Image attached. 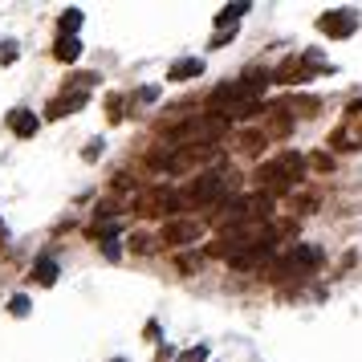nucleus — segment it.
<instances>
[{
    "label": "nucleus",
    "mask_w": 362,
    "mask_h": 362,
    "mask_svg": "<svg viewBox=\"0 0 362 362\" xmlns=\"http://www.w3.org/2000/svg\"><path fill=\"white\" fill-rule=\"evenodd\" d=\"M240 187V175L232 171V167H220V171H204L196 180L187 183L180 192V208L183 204H199V208H212V204H224Z\"/></svg>",
    "instance_id": "f257e3e1"
},
{
    "label": "nucleus",
    "mask_w": 362,
    "mask_h": 362,
    "mask_svg": "<svg viewBox=\"0 0 362 362\" xmlns=\"http://www.w3.org/2000/svg\"><path fill=\"white\" fill-rule=\"evenodd\" d=\"M301 171H305V159H301L297 151H285V155H277V159L261 163L257 183L264 187V196H281V192H289V187L301 180Z\"/></svg>",
    "instance_id": "f03ea898"
},
{
    "label": "nucleus",
    "mask_w": 362,
    "mask_h": 362,
    "mask_svg": "<svg viewBox=\"0 0 362 362\" xmlns=\"http://www.w3.org/2000/svg\"><path fill=\"white\" fill-rule=\"evenodd\" d=\"M317 264H322V248L293 245L281 261H273V273H277V277H310Z\"/></svg>",
    "instance_id": "7ed1b4c3"
},
{
    "label": "nucleus",
    "mask_w": 362,
    "mask_h": 362,
    "mask_svg": "<svg viewBox=\"0 0 362 362\" xmlns=\"http://www.w3.org/2000/svg\"><path fill=\"white\" fill-rule=\"evenodd\" d=\"M180 208V192H163V187H151L134 199V212L139 216H167Z\"/></svg>",
    "instance_id": "20e7f679"
},
{
    "label": "nucleus",
    "mask_w": 362,
    "mask_h": 362,
    "mask_svg": "<svg viewBox=\"0 0 362 362\" xmlns=\"http://www.w3.org/2000/svg\"><path fill=\"white\" fill-rule=\"evenodd\" d=\"M317 29L326 37H350L358 29V13H354V8H329V13L317 17Z\"/></svg>",
    "instance_id": "39448f33"
},
{
    "label": "nucleus",
    "mask_w": 362,
    "mask_h": 362,
    "mask_svg": "<svg viewBox=\"0 0 362 362\" xmlns=\"http://www.w3.org/2000/svg\"><path fill=\"white\" fill-rule=\"evenodd\" d=\"M199 236H204L199 220H171V224H163V245H196Z\"/></svg>",
    "instance_id": "423d86ee"
},
{
    "label": "nucleus",
    "mask_w": 362,
    "mask_h": 362,
    "mask_svg": "<svg viewBox=\"0 0 362 362\" xmlns=\"http://www.w3.org/2000/svg\"><path fill=\"white\" fill-rule=\"evenodd\" d=\"M86 102H90V94H82V90H66V94H57V98L49 102V118H66V115H78Z\"/></svg>",
    "instance_id": "0eeeda50"
},
{
    "label": "nucleus",
    "mask_w": 362,
    "mask_h": 362,
    "mask_svg": "<svg viewBox=\"0 0 362 362\" xmlns=\"http://www.w3.org/2000/svg\"><path fill=\"white\" fill-rule=\"evenodd\" d=\"M8 131L17 134V139H33L37 131H41V122H37L33 110H25V106H17V110H8Z\"/></svg>",
    "instance_id": "6e6552de"
},
{
    "label": "nucleus",
    "mask_w": 362,
    "mask_h": 362,
    "mask_svg": "<svg viewBox=\"0 0 362 362\" xmlns=\"http://www.w3.org/2000/svg\"><path fill=\"white\" fill-rule=\"evenodd\" d=\"M199 74H204V62L199 57H180V62H171V69H167V82H192Z\"/></svg>",
    "instance_id": "1a4fd4ad"
},
{
    "label": "nucleus",
    "mask_w": 362,
    "mask_h": 362,
    "mask_svg": "<svg viewBox=\"0 0 362 362\" xmlns=\"http://www.w3.org/2000/svg\"><path fill=\"white\" fill-rule=\"evenodd\" d=\"M53 57H57V62H78V57H82V41H78V37H57V45H53Z\"/></svg>",
    "instance_id": "9d476101"
},
{
    "label": "nucleus",
    "mask_w": 362,
    "mask_h": 362,
    "mask_svg": "<svg viewBox=\"0 0 362 362\" xmlns=\"http://www.w3.org/2000/svg\"><path fill=\"white\" fill-rule=\"evenodd\" d=\"M57 273H62V269H57L53 257H37V261H33V281H37V285H53Z\"/></svg>",
    "instance_id": "9b49d317"
},
{
    "label": "nucleus",
    "mask_w": 362,
    "mask_h": 362,
    "mask_svg": "<svg viewBox=\"0 0 362 362\" xmlns=\"http://www.w3.org/2000/svg\"><path fill=\"white\" fill-rule=\"evenodd\" d=\"M245 13H248V4H224V8L216 13V29H228V25H236Z\"/></svg>",
    "instance_id": "f8f14e48"
},
{
    "label": "nucleus",
    "mask_w": 362,
    "mask_h": 362,
    "mask_svg": "<svg viewBox=\"0 0 362 362\" xmlns=\"http://www.w3.org/2000/svg\"><path fill=\"white\" fill-rule=\"evenodd\" d=\"M57 29H62V37H74L82 29V8H66V13L57 17Z\"/></svg>",
    "instance_id": "ddd939ff"
},
{
    "label": "nucleus",
    "mask_w": 362,
    "mask_h": 362,
    "mask_svg": "<svg viewBox=\"0 0 362 362\" xmlns=\"http://www.w3.org/2000/svg\"><path fill=\"white\" fill-rule=\"evenodd\" d=\"M175 362H208V346H192V350L175 354Z\"/></svg>",
    "instance_id": "4468645a"
},
{
    "label": "nucleus",
    "mask_w": 362,
    "mask_h": 362,
    "mask_svg": "<svg viewBox=\"0 0 362 362\" xmlns=\"http://www.w3.org/2000/svg\"><path fill=\"white\" fill-rule=\"evenodd\" d=\"M29 310H33V305H29V297H25V293H17L13 301H8V313H13V317H25Z\"/></svg>",
    "instance_id": "2eb2a0df"
},
{
    "label": "nucleus",
    "mask_w": 362,
    "mask_h": 362,
    "mask_svg": "<svg viewBox=\"0 0 362 362\" xmlns=\"http://www.w3.org/2000/svg\"><path fill=\"white\" fill-rule=\"evenodd\" d=\"M232 37H236V25H228V29H216V37H212V49H220V45H228Z\"/></svg>",
    "instance_id": "dca6fc26"
},
{
    "label": "nucleus",
    "mask_w": 362,
    "mask_h": 362,
    "mask_svg": "<svg viewBox=\"0 0 362 362\" xmlns=\"http://www.w3.org/2000/svg\"><path fill=\"white\" fill-rule=\"evenodd\" d=\"M131 248H134V252H151L155 245H151V236H147V232H134V236H131Z\"/></svg>",
    "instance_id": "f3484780"
},
{
    "label": "nucleus",
    "mask_w": 362,
    "mask_h": 362,
    "mask_svg": "<svg viewBox=\"0 0 362 362\" xmlns=\"http://www.w3.org/2000/svg\"><path fill=\"white\" fill-rule=\"evenodd\" d=\"M102 151H106V147H102V139H94V143H90V147L82 151V159H86V163H94V159H98Z\"/></svg>",
    "instance_id": "a211bd4d"
},
{
    "label": "nucleus",
    "mask_w": 362,
    "mask_h": 362,
    "mask_svg": "<svg viewBox=\"0 0 362 362\" xmlns=\"http://www.w3.org/2000/svg\"><path fill=\"white\" fill-rule=\"evenodd\" d=\"M0 62H4V66H8V62H17V45H13V41H4V53H0Z\"/></svg>",
    "instance_id": "6ab92c4d"
},
{
    "label": "nucleus",
    "mask_w": 362,
    "mask_h": 362,
    "mask_svg": "<svg viewBox=\"0 0 362 362\" xmlns=\"http://www.w3.org/2000/svg\"><path fill=\"white\" fill-rule=\"evenodd\" d=\"M118 118H122V98L115 94V98H110V122H118Z\"/></svg>",
    "instance_id": "aec40b11"
},
{
    "label": "nucleus",
    "mask_w": 362,
    "mask_h": 362,
    "mask_svg": "<svg viewBox=\"0 0 362 362\" xmlns=\"http://www.w3.org/2000/svg\"><path fill=\"white\" fill-rule=\"evenodd\" d=\"M159 98V90H155V86H147V90H139V102H155Z\"/></svg>",
    "instance_id": "412c9836"
},
{
    "label": "nucleus",
    "mask_w": 362,
    "mask_h": 362,
    "mask_svg": "<svg viewBox=\"0 0 362 362\" xmlns=\"http://www.w3.org/2000/svg\"><path fill=\"white\" fill-rule=\"evenodd\" d=\"M147 342H159V322H147Z\"/></svg>",
    "instance_id": "4be33fe9"
},
{
    "label": "nucleus",
    "mask_w": 362,
    "mask_h": 362,
    "mask_svg": "<svg viewBox=\"0 0 362 362\" xmlns=\"http://www.w3.org/2000/svg\"><path fill=\"white\" fill-rule=\"evenodd\" d=\"M4 240H8V224L0 220V248H4Z\"/></svg>",
    "instance_id": "5701e85b"
},
{
    "label": "nucleus",
    "mask_w": 362,
    "mask_h": 362,
    "mask_svg": "<svg viewBox=\"0 0 362 362\" xmlns=\"http://www.w3.org/2000/svg\"><path fill=\"white\" fill-rule=\"evenodd\" d=\"M354 110H362V102H354Z\"/></svg>",
    "instance_id": "b1692460"
},
{
    "label": "nucleus",
    "mask_w": 362,
    "mask_h": 362,
    "mask_svg": "<svg viewBox=\"0 0 362 362\" xmlns=\"http://www.w3.org/2000/svg\"><path fill=\"white\" fill-rule=\"evenodd\" d=\"M110 362H122V358H110Z\"/></svg>",
    "instance_id": "393cba45"
}]
</instances>
